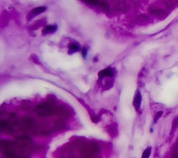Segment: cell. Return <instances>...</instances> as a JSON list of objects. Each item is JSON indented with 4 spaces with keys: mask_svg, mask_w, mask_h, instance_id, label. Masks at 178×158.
<instances>
[{
    "mask_svg": "<svg viewBox=\"0 0 178 158\" xmlns=\"http://www.w3.org/2000/svg\"><path fill=\"white\" fill-rule=\"evenodd\" d=\"M53 112V109L51 105L48 103H44L41 104H39L36 107V113L39 116L46 117L51 115Z\"/></svg>",
    "mask_w": 178,
    "mask_h": 158,
    "instance_id": "obj_1",
    "label": "cell"
},
{
    "mask_svg": "<svg viewBox=\"0 0 178 158\" xmlns=\"http://www.w3.org/2000/svg\"><path fill=\"white\" fill-rule=\"evenodd\" d=\"M140 104H141V94H140V91H137L135 97V100H134V105L135 106L137 109H139L140 107Z\"/></svg>",
    "mask_w": 178,
    "mask_h": 158,
    "instance_id": "obj_2",
    "label": "cell"
},
{
    "mask_svg": "<svg viewBox=\"0 0 178 158\" xmlns=\"http://www.w3.org/2000/svg\"><path fill=\"white\" fill-rule=\"evenodd\" d=\"M98 75H99V77L101 78H104V77H111V76L113 75V71L110 68L104 69L103 71L100 72Z\"/></svg>",
    "mask_w": 178,
    "mask_h": 158,
    "instance_id": "obj_3",
    "label": "cell"
},
{
    "mask_svg": "<svg viewBox=\"0 0 178 158\" xmlns=\"http://www.w3.org/2000/svg\"><path fill=\"white\" fill-rule=\"evenodd\" d=\"M57 29V26L56 25H47L44 28L43 30V34H49V33H52V32H55Z\"/></svg>",
    "mask_w": 178,
    "mask_h": 158,
    "instance_id": "obj_4",
    "label": "cell"
},
{
    "mask_svg": "<svg viewBox=\"0 0 178 158\" xmlns=\"http://www.w3.org/2000/svg\"><path fill=\"white\" fill-rule=\"evenodd\" d=\"M46 9V7H39V8H36V9H33V10L31 11V13H30V14H31L32 16L36 15V14H41L43 12H45Z\"/></svg>",
    "mask_w": 178,
    "mask_h": 158,
    "instance_id": "obj_5",
    "label": "cell"
},
{
    "mask_svg": "<svg viewBox=\"0 0 178 158\" xmlns=\"http://www.w3.org/2000/svg\"><path fill=\"white\" fill-rule=\"evenodd\" d=\"M151 147H147L145 151L143 152L141 158H149L151 156Z\"/></svg>",
    "mask_w": 178,
    "mask_h": 158,
    "instance_id": "obj_6",
    "label": "cell"
},
{
    "mask_svg": "<svg viewBox=\"0 0 178 158\" xmlns=\"http://www.w3.org/2000/svg\"><path fill=\"white\" fill-rule=\"evenodd\" d=\"M69 48H70V50H72V51H77L79 50V46L78 45H77V44H71Z\"/></svg>",
    "mask_w": 178,
    "mask_h": 158,
    "instance_id": "obj_7",
    "label": "cell"
},
{
    "mask_svg": "<svg viewBox=\"0 0 178 158\" xmlns=\"http://www.w3.org/2000/svg\"><path fill=\"white\" fill-rule=\"evenodd\" d=\"M87 51H88V50H87V48L84 47L83 49H82V56H83L84 57H86V53H87Z\"/></svg>",
    "mask_w": 178,
    "mask_h": 158,
    "instance_id": "obj_8",
    "label": "cell"
},
{
    "mask_svg": "<svg viewBox=\"0 0 178 158\" xmlns=\"http://www.w3.org/2000/svg\"><path fill=\"white\" fill-rule=\"evenodd\" d=\"M177 158H178V157H177Z\"/></svg>",
    "mask_w": 178,
    "mask_h": 158,
    "instance_id": "obj_9",
    "label": "cell"
}]
</instances>
